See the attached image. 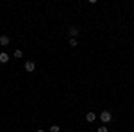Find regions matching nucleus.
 Wrapping results in <instances>:
<instances>
[{
    "label": "nucleus",
    "instance_id": "nucleus-10",
    "mask_svg": "<svg viewBox=\"0 0 134 132\" xmlns=\"http://www.w3.org/2000/svg\"><path fill=\"white\" fill-rule=\"evenodd\" d=\"M98 132H109V129L105 125H102V127H98Z\"/></svg>",
    "mask_w": 134,
    "mask_h": 132
},
{
    "label": "nucleus",
    "instance_id": "nucleus-4",
    "mask_svg": "<svg viewBox=\"0 0 134 132\" xmlns=\"http://www.w3.org/2000/svg\"><path fill=\"white\" fill-rule=\"evenodd\" d=\"M95 120H97V114H95V112H88V114H86V122L93 123Z\"/></svg>",
    "mask_w": 134,
    "mask_h": 132
},
{
    "label": "nucleus",
    "instance_id": "nucleus-2",
    "mask_svg": "<svg viewBox=\"0 0 134 132\" xmlns=\"http://www.w3.org/2000/svg\"><path fill=\"white\" fill-rule=\"evenodd\" d=\"M68 34H70V38H77V34H79V29L73 25V27H70V29H68Z\"/></svg>",
    "mask_w": 134,
    "mask_h": 132
},
{
    "label": "nucleus",
    "instance_id": "nucleus-3",
    "mask_svg": "<svg viewBox=\"0 0 134 132\" xmlns=\"http://www.w3.org/2000/svg\"><path fill=\"white\" fill-rule=\"evenodd\" d=\"M34 68H36L34 61H27V62H25V70H27V71H34Z\"/></svg>",
    "mask_w": 134,
    "mask_h": 132
},
{
    "label": "nucleus",
    "instance_id": "nucleus-1",
    "mask_svg": "<svg viewBox=\"0 0 134 132\" xmlns=\"http://www.w3.org/2000/svg\"><path fill=\"white\" fill-rule=\"evenodd\" d=\"M98 118H100V120H102L104 123H109L111 120H113V114H111L109 111H102L100 114H98Z\"/></svg>",
    "mask_w": 134,
    "mask_h": 132
},
{
    "label": "nucleus",
    "instance_id": "nucleus-6",
    "mask_svg": "<svg viewBox=\"0 0 134 132\" xmlns=\"http://www.w3.org/2000/svg\"><path fill=\"white\" fill-rule=\"evenodd\" d=\"M7 61H9V55H7L5 52H2V54H0V62H7Z\"/></svg>",
    "mask_w": 134,
    "mask_h": 132
},
{
    "label": "nucleus",
    "instance_id": "nucleus-7",
    "mask_svg": "<svg viewBox=\"0 0 134 132\" xmlns=\"http://www.w3.org/2000/svg\"><path fill=\"white\" fill-rule=\"evenodd\" d=\"M48 130H50V132H59V130H61V127H59V125H52Z\"/></svg>",
    "mask_w": 134,
    "mask_h": 132
},
{
    "label": "nucleus",
    "instance_id": "nucleus-5",
    "mask_svg": "<svg viewBox=\"0 0 134 132\" xmlns=\"http://www.w3.org/2000/svg\"><path fill=\"white\" fill-rule=\"evenodd\" d=\"M9 38H7V36H0V45H4V47H7V45H9Z\"/></svg>",
    "mask_w": 134,
    "mask_h": 132
},
{
    "label": "nucleus",
    "instance_id": "nucleus-8",
    "mask_svg": "<svg viewBox=\"0 0 134 132\" xmlns=\"http://www.w3.org/2000/svg\"><path fill=\"white\" fill-rule=\"evenodd\" d=\"M14 57H16V59H20V57H23V54H21V50H14Z\"/></svg>",
    "mask_w": 134,
    "mask_h": 132
},
{
    "label": "nucleus",
    "instance_id": "nucleus-9",
    "mask_svg": "<svg viewBox=\"0 0 134 132\" xmlns=\"http://www.w3.org/2000/svg\"><path fill=\"white\" fill-rule=\"evenodd\" d=\"M70 47H77V39L75 38H70Z\"/></svg>",
    "mask_w": 134,
    "mask_h": 132
},
{
    "label": "nucleus",
    "instance_id": "nucleus-11",
    "mask_svg": "<svg viewBox=\"0 0 134 132\" xmlns=\"http://www.w3.org/2000/svg\"><path fill=\"white\" fill-rule=\"evenodd\" d=\"M36 132H45V130H43V129H38V130H36Z\"/></svg>",
    "mask_w": 134,
    "mask_h": 132
}]
</instances>
